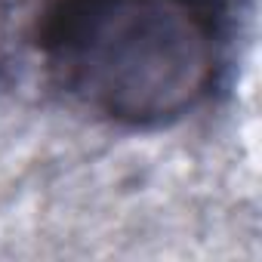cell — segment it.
Masks as SVG:
<instances>
[{
  "label": "cell",
  "mask_w": 262,
  "mask_h": 262,
  "mask_svg": "<svg viewBox=\"0 0 262 262\" xmlns=\"http://www.w3.org/2000/svg\"><path fill=\"white\" fill-rule=\"evenodd\" d=\"M231 0H40L28 43L43 80L123 129H164L225 83Z\"/></svg>",
  "instance_id": "obj_1"
}]
</instances>
